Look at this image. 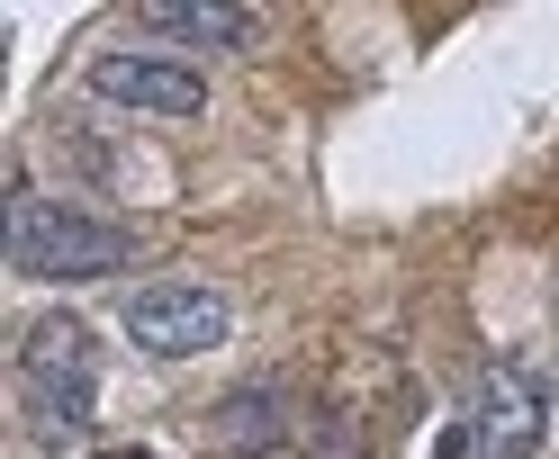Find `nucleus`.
<instances>
[{
  "mask_svg": "<svg viewBox=\"0 0 559 459\" xmlns=\"http://www.w3.org/2000/svg\"><path fill=\"white\" fill-rule=\"evenodd\" d=\"M127 262H135L127 226L91 217V207H73V198H37V190L10 198V270L19 279H109Z\"/></svg>",
  "mask_w": 559,
  "mask_h": 459,
  "instance_id": "1",
  "label": "nucleus"
},
{
  "mask_svg": "<svg viewBox=\"0 0 559 459\" xmlns=\"http://www.w3.org/2000/svg\"><path fill=\"white\" fill-rule=\"evenodd\" d=\"M19 387H27V414H37V442H73L91 423V397H99L91 325H73V315H37L27 342H19Z\"/></svg>",
  "mask_w": 559,
  "mask_h": 459,
  "instance_id": "2",
  "label": "nucleus"
},
{
  "mask_svg": "<svg viewBox=\"0 0 559 459\" xmlns=\"http://www.w3.org/2000/svg\"><path fill=\"white\" fill-rule=\"evenodd\" d=\"M118 325L135 351H154V361H199V351H217L235 334V306L217 289H190V279H154V289H135L118 306Z\"/></svg>",
  "mask_w": 559,
  "mask_h": 459,
  "instance_id": "3",
  "label": "nucleus"
},
{
  "mask_svg": "<svg viewBox=\"0 0 559 459\" xmlns=\"http://www.w3.org/2000/svg\"><path fill=\"white\" fill-rule=\"evenodd\" d=\"M91 90L118 99V109H145V118H199L207 109V82L171 55H135V46H109L91 55Z\"/></svg>",
  "mask_w": 559,
  "mask_h": 459,
  "instance_id": "4",
  "label": "nucleus"
},
{
  "mask_svg": "<svg viewBox=\"0 0 559 459\" xmlns=\"http://www.w3.org/2000/svg\"><path fill=\"white\" fill-rule=\"evenodd\" d=\"M469 423H478V450L487 459H533V442H542V387L523 370H487Z\"/></svg>",
  "mask_w": 559,
  "mask_h": 459,
  "instance_id": "5",
  "label": "nucleus"
},
{
  "mask_svg": "<svg viewBox=\"0 0 559 459\" xmlns=\"http://www.w3.org/2000/svg\"><path fill=\"white\" fill-rule=\"evenodd\" d=\"M145 27L171 46H199V55H235V46L262 37L253 10H207V0H145Z\"/></svg>",
  "mask_w": 559,
  "mask_h": 459,
  "instance_id": "6",
  "label": "nucleus"
},
{
  "mask_svg": "<svg viewBox=\"0 0 559 459\" xmlns=\"http://www.w3.org/2000/svg\"><path fill=\"white\" fill-rule=\"evenodd\" d=\"M280 406H289V397H280L271 378L235 387V397L217 406V442H226V450H271V442H280Z\"/></svg>",
  "mask_w": 559,
  "mask_h": 459,
  "instance_id": "7",
  "label": "nucleus"
},
{
  "mask_svg": "<svg viewBox=\"0 0 559 459\" xmlns=\"http://www.w3.org/2000/svg\"><path fill=\"white\" fill-rule=\"evenodd\" d=\"M433 459H478V423H469V414L442 423V433H433Z\"/></svg>",
  "mask_w": 559,
  "mask_h": 459,
  "instance_id": "8",
  "label": "nucleus"
},
{
  "mask_svg": "<svg viewBox=\"0 0 559 459\" xmlns=\"http://www.w3.org/2000/svg\"><path fill=\"white\" fill-rule=\"evenodd\" d=\"M118 459H145V450H118Z\"/></svg>",
  "mask_w": 559,
  "mask_h": 459,
  "instance_id": "9",
  "label": "nucleus"
}]
</instances>
